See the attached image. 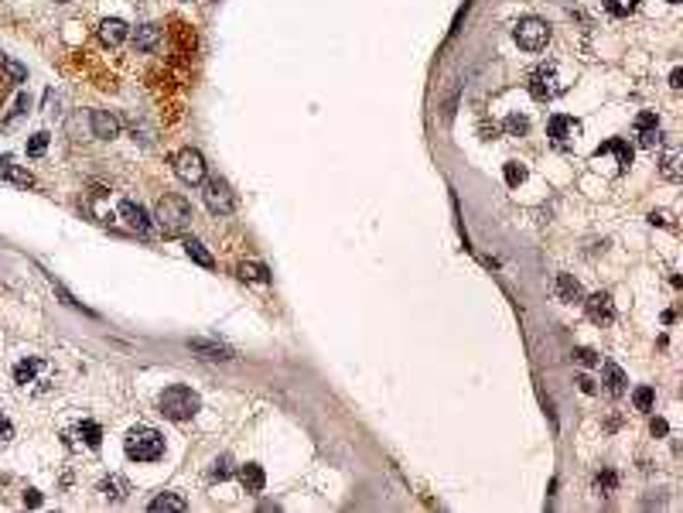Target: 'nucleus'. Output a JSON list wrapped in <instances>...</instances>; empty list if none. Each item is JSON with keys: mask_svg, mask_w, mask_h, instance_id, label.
I'll use <instances>...</instances> for the list:
<instances>
[{"mask_svg": "<svg viewBox=\"0 0 683 513\" xmlns=\"http://www.w3.org/2000/svg\"><path fill=\"white\" fill-rule=\"evenodd\" d=\"M157 407H161V415L171 417V421H188V417L198 415V407H202V400L192 387H168L164 394L157 397Z\"/></svg>", "mask_w": 683, "mask_h": 513, "instance_id": "obj_1", "label": "nucleus"}, {"mask_svg": "<svg viewBox=\"0 0 683 513\" xmlns=\"http://www.w3.org/2000/svg\"><path fill=\"white\" fill-rule=\"evenodd\" d=\"M123 449L134 462H157L164 455V438L154 428H134V432L123 438Z\"/></svg>", "mask_w": 683, "mask_h": 513, "instance_id": "obj_2", "label": "nucleus"}, {"mask_svg": "<svg viewBox=\"0 0 683 513\" xmlns=\"http://www.w3.org/2000/svg\"><path fill=\"white\" fill-rule=\"evenodd\" d=\"M188 222H192V209H188L185 198L164 196L157 202V226H161L164 233H181Z\"/></svg>", "mask_w": 683, "mask_h": 513, "instance_id": "obj_3", "label": "nucleus"}, {"mask_svg": "<svg viewBox=\"0 0 683 513\" xmlns=\"http://www.w3.org/2000/svg\"><path fill=\"white\" fill-rule=\"evenodd\" d=\"M171 168L175 175L185 181V185H202L205 181V158L198 154L195 147H181L175 158H171Z\"/></svg>", "mask_w": 683, "mask_h": 513, "instance_id": "obj_4", "label": "nucleus"}, {"mask_svg": "<svg viewBox=\"0 0 683 513\" xmlns=\"http://www.w3.org/2000/svg\"><path fill=\"white\" fill-rule=\"evenodd\" d=\"M550 38V28H546L540 18H523L516 24V41H520V48H527V52H540Z\"/></svg>", "mask_w": 683, "mask_h": 513, "instance_id": "obj_5", "label": "nucleus"}, {"mask_svg": "<svg viewBox=\"0 0 683 513\" xmlns=\"http://www.w3.org/2000/svg\"><path fill=\"white\" fill-rule=\"evenodd\" d=\"M205 205H209L212 213H219V216H229L236 209V196L229 192L226 181H209V185H205Z\"/></svg>", "mask_w": 683, "mask_h": 513, "instance_id": "obj_6", "label": "nucleus"}, {"mask_svg": "<svg viewBox=\"0 0 683 513\" xmlns=\"http://www.w3.org/2000/svg\"><path fill=\"white\" fill-rule=\"evenodd\" d=\"M45 373H48L45 359H38V356H28V359H21L18 366H14V383L28 390V387H35V383H45Z\"/></svg>", "mask_w": 683, "mask_h": 513, "instance_id": "obj_7", "label": "nucleus"}, {"mask_svg": "<svg viewBox=\"0 0 683 513\" xmlns=\"http://www.w3.org/2000/svg\"><path fill=\"white\" fill-rule=\"evenodd\" d=\"M561 93V82H557V72L553 69H536L533 76H529V96L533 99H553Z\"/></svg>", "mask_w": 683, "mask_h": 513, "instance_id": "obj_8", "label": "nucleus"}, {"mask_svg": "<svg viewBox=\"0 0 683 513\" xmlns=\"http://www.w3.org/2000/svg\"><path fill=\"white\" fill-rule=\"evenodd\" d=\"M550 137H553V144H570V140L581 134V127H578V120L574 117H564V113H557V117H550Z\"/></svg>", "mask_w": 683, "mask_h": 513, "instance_id": "obj_9", "label": "nucleus"}, {"mask_svg": "<svg viewBox=\"0 0 683 513\" xmlns=\"http://www.w3.org/2000/svg\"><path fill=\"white\" fill-rule=\"evenodd\" d=\"M585 308H587V315H591V322H598V325H608V322L615 318V305H612V298H608L605 291L587 298Z\"/></svg>", "mask_w": 683, "mask_h": 513, "instance_id": "obj_10", "label": "nucleus"}, {"mask_svg": "<svg viewBox=\"0 0 683 513\" xmlns=\"http://www.w3.org/2000/svg\"><path fill=\"white\" fill-rule=\"evenodd\" d=\"M89 123H93V134L99 140H113L120 134V120L113 113H106V110H93L89 113Z\"/></svg>", "mask_w": 683, "mask_h": 513, "instance_id": "obj_11", "label": "nucleus"}, {"mask_svg": "<svg viewBox=\"0 0 683 513\" xmlns=\"http://www.w3.org/2000/svg\"><path fill=\"white\" fill-rule=\"evenodd\" d=\"M120 216L127 219V226L137 230V233H147V230H151V216H147V209H144V205H137V202H120Z\"/></svg>", "mask_w": 683, "mask_h": 513, "instance_id": "obj_12", "label": "nucleus"}, {"mask_svg": "<svg viewBox=\"0 0 683 513\" xmlns=\"http://www.w3.org/2000/svg\"><path fill=\"white\" fill-rule=\"evenodd\" d=\"M598 154H615V158H619V171H625V168L632 164V147H629V144H625L622 137L605 140V144H602V147L595 151V158H598Z\"/></svg>", "mask_w": 683, "mask_h": 513, "instance_id": "obj_13", "label": "nucleus"}, {"mask_svg": "<svg viewBox=\"0 0 683 513\" xmlns=\"http://www.w3.org/2000/svg\"><path fill=\"white\" fill-rule=\"evenodd\" d=\"M239 483H243V490H246V493H263V486H267V475H263V469H260V466L246 462V466L239 469Z\"/></svg>", "mask_w": 683, "mask_h": 513, "instance_id": "obj_14", "label": "nucleus"}, {"mask_svg": "<svg viewBox=\"0 0 683 513\" xmlns=\"http://www.w3.org/2000/svg\"><path fill=\"white\" fill-rule=\"evenodd\" d=\"M557 295H561V301H567V305H581V301H585L581 284L570 274H557Z\"/></svg>", "mask_w": 683, "mask_h": 513, "instance_id": "obj_15", "label": "nucleus"}, {"mask_svg": "<svg viewBox=\"0 0 683 513\" xmlns=\"http://www.w3.org/2000/svg\"><path fill=\"white\" fill-rule=\"evenodd\" d=\"M188 349L202 353L205 359H233V356H236L229 346H222V342H205V339H192V342H188Z\"/></svg>", "mask_w": 683, "mask_h": 513, "instance_id": "obj_16", "label": "nucleus"}, {"mask_svg": "<svg viewBox=\"0 0 683 513\" xmlns=\"http://www.w3.org/2000/svg\"><path fill=\"white\" fill-rule=\"evenodd\" d=\"M0 181H11V185H18V188H31V185H35L31 171H24L21 164H11V161L0 164Z\"/></svg>", "mask_w": 683, "mask_h": 513, "instance_id": "obj_17", "label": "nucleus"}, {"mask_svg": "<svg viewBox=\"0 0 683 513\" xmlns=\"http://www.w3.org/2000/svg\"><path fill=\"white\" fill-rule=\"evenodd\" d=\"M123 38H127V24H123L120 18H110V21L99 24V41H103V45L113 48V45H120Z\"/></svg>", "mask_w": 683, "mask_h": 513, "instance_id": "obj_18", "label": "nucleus"}, {"mask_svg": "<svg viewBox=\"0 0 683 513\" xmlns=\"http://www.w3.org/2000/svg\"><path fill=\"white\" fill-rule=\"evenodd\" d=\"M157 41H161V28H157V24H140V28H137L134 45L140 48V52H151Z\"/></svg>", "mask_w": 683, "mask_h": 513, "instance_id": "obj_19", "label": "nucleus"}, {"mask_svg": "<svg viewBox=\"0 0 683 513\" xmlns=\"http://www.w3.org/2000/svg\"><path fill=\"white\" fill-rule=\"evenodd\" d=\"M181 510H188V503H185L181 496H175V493L157 496L154 503H151V513H181Z\"/></svg>", "mask_w": 683, "mask_h": 513, "instance_id": "obj_20", "label": "nucleus"}, {"mask_svg": "<svg viewBox=\"0 0 683 513\" xmlns=\"http://www.w3.org/2000/svg\"><path fill=\"white\" fill-rule=\"evenodd\" d=\"M625 373H622V366H615V363H605V387H608V394H622L625 390Z\"/></svg>", "mask_w": 683, "mask_h": 513, "instance_id": "obj_21", "label": "nucleus"}, {"mask_svg": "<svg viewBox=\"0 0 683 513\" xmlns=\"http://www.w3.org/2000/svg\"><path fill=\"white\" fill-rule=\"evenodd\" d=\"M185 254L192 256L195 264H202V267H212V264H215V260H212V254H209V250H205V247H202L198 239H192V237L185 239Z\"/></svg>", "mask_w": 683, "mask_h": 513, "instance_id": "obj_22", "label": "nucleus"}, {"mask_svg": "<svg viewBox=\"0 0 683 513\" xmlns=\"http://www.w3.org/2000/svg\"><path fill=\"white\" fill-rule=\"evenodd\" d=\"M127 479H120V475H110L106 483H103V493H106V500H123L127 496Z\"/></svg>", "mask_w": 683, "mask_h": 513, "instance_id": "obj_23", "label": "nucleus"}, {"mask_svg": "<svg viewBox=\"0 0 683 513\" xmlns=\"http://www.w3.org/2000/svg\"><path fill=\"white\" fill-rule=\"evenodd\" d=\"M79 434L86 438L89 449H99V441H103V432H99V424H93V421H82V424H79Z\"/></svg>", "mask_w": 683, "mask_h": 513, "instance_id": "obj_24", "label": "nucleus"}, {"mask_svg": "<svg viewBox=\"0 0 683 513\" xmlns=\"http://www.w3.org/2000/svg\"><path fill=\"white\" fill-rule=\"evenodd\" d=\"M239 277L243 281H267V267L263 264H239Z\"/></svg>", "mask_w": 683, "mask_h": 513, "instance_id": "obj_25", "label": "nucleus"}, {"mask_svg": "<svg viewBox=\"0 0 683 513\" xmlns=\"http://www.w3.org/2000/svg\"><path fill=\"white\" fill-rule=\"evenodd\" d=\"M595 486H598V493L612 496V493H615V486H619V479H615V473H612V469H605V473H598Z\"/></svg>", "mask_w": 683, "mask_h": 513, "instance_id": "obj_26", "label": "nucleus"}, {"mask_svg": "<svg viewBox=\"0 0 683 513\" xmlns=\"http://www.w3.org/2000/svg\"><path fill=\"white\" fill-rule=\"evenodd\" d=\"M506 130L512 134V137H520V134H527L529 130V120L523 117V113H512V117L506 120Z\"/></svg>", "mask_w": 683, "mask_h": 513, "instance_id": "obj_27", "label": "nucleus"}, {"mask_svg": "<svg viewBox=\"0 0 683 513\" xmlns=\"http://www.w3.org/2000/svg\"><path fill=\"white\" fill-rule=\"evenodd\" d=\"M632 400H636V407H639V411H653V387H636Z\"/></svg>", "mask_w": 683, "mask_h": 513, "instance_id": "obj_28", "label": "nucleus"}, {"mask_svg": "<svg viewBox=\"0 0 683 513\" xmlns=\"http://www.w3.org/2000/svg\"><path fill=\"white\" fill-rule=\"evenodd\" d=\"M677 161H680V154H677V151H670V154L663 158V175L673 178V181L680 178V164H677Z\"/></svg>", "mask_w": 683, "mask_h": 513, "instance_id": "obj_29", "label": "nucleus"}, {"mask_svg": "<svg viewBox=\"0 0 683 513\" xmlns=\"http://www.w3.org/2000/svg\"><path fill=\"white\" fill-rule=\"evenodd\" d=\"M660 140H663L660 127H645V130H639V144H643V147H656Z\"/></svg>", "mask_w": 683, "mask_h": 513, "instance_id": "obj_30", "label": "nucleus"}, {"mask_svg": "<svg viewBox=\"0 0 683 513\" xmlns=\"http://www.w3.org/2000/svg\"><path fill=\"white\" fill-rule=\"evenodd\" d=\"M45 147H48V134H35V137L28 140V154H31V158L45 154Z\"/></svg>", "mask_w": 683, "mask_h": 513, "instance_id": "obj_31", "label": "nucleus"}, {"mask_svg": "<svg viewBox=\"0 0 683 513\" xmlns=\"http://www.w3.org/2000/svg\"><path fill=\"white\" fill-rule=\"evenodd\" d=\"M523 178H527V168H523V164H516V161H509V164H506V181H509V185H520Z\"/></svg>", "mask_w": 683, "mask_h": 513, "instance_id": "obj_32", "label": "nucleus"}, {"mask_svg": "<svg viewBox=\"0 0 683 513\" xmlns=\"http://www.w3.org/2000/svg\"><path fill=\"white\" fill-rule=\"evenodd\" d=\"M574 359H578L581 366H598V363H602L595 349H578V353H574Z\"/></svg>", "mask_w": 683, "mask_h": 513, "instance_id": "obj_33", "label": "nucleus"}, {"mask_svg": "<svg viewBox=\"0 0 683 513\" xmlns=\"http://www.w3.org/2000/svg\"><path fill=\"white\" fill-rule=\"evenodd\" d=\"M11 438H14V424H11L7 417L0 415V449H4V445H7Z\"/></svg>", "mask_w": 683, "mask_h": 513, "instance_id": "obj_34", "label": "nucleus"}, {"mask_svg": "<svg viewBox=\"0 0 683 513\" xmlns=\"http://www.w3.org/2000/svg\"><path fill=\"white\" fill-rule=\"evenodd\" d=\"M229 475V458L222 455V458H215V466H212V479H226Z\"/></svg>", "mask_w": 683, "mask_h": 513, "instance_id": "obj_35", "label": "nucleus"}, {"mask_svg": "<svg viewBox=\"0 0 683 513\" xmlns=\"http://www.w3.org/2000/svg\"><path fill=\"white\" fill-rule=\"evenodd\" d=\"M636 127H639V130H645V127H660V120H656V113H639V117H636Z\"/></svg>", "mask_w": 683, "mask_h": 513, "instance_id": "obj_36", "label": "nucleus"}, {"mask_svg": "<svg viewBox=\"0 0 683 513\" xmlns=\"http://www.w3.org/2000/svg\"><path fill=\"white\" fill-rule=\"evenodd\" d=\"M24 503H28V507H41L38 490H28V493H24Z\"/></svg>", "mask_w": 683, "mask_h": 513, "instance_id": "obj_37", "label": "nucleus"}, {"mask_svg": "<svg viewBox=\"0 0 683 513\" xmlns=\"http://www.w3.org/2000/svg\"><path fill=\"white\" fill-rule=\"evenodd\" d=\"M670 428H666V421L663 417H653V434H666Z\"/></svg>", "mask_w": 683, "mask_h": 513, "instance_id": "obj_38", "label": "nucleus"}, {"mask_svg": "<svg viewBox=\"0 0 683 513\" xmlns=\"http://www.w3.org/2000/svg\"><path fill=\"white\" fill-rule=\"evenodd\" d=\"M683 72H680V69H673V72H670V86H673V89H680V86H683Z\"/></svg>", "mask_w": 683, "mask_h": 513, "instance_id": "obj_39", "label": "nucleus"}, {"mask_svg": "<svg viewBox=\"0 0 683 513\" xmlns=\"http://www.w3.org/2000/svg\"><path fill=\"white\" fill-rule=\"evenodd\" d=\"M7 72H11L14 79H24V69H21V65H14V62H7Z\"/></svg>", "mask_w": 683, "mask_h": 513, "instance_id": "obj_40", "label": "nucleus"}, {"mask_svg": "<svg viewBox=\"0 0 683 513\" xmlns=\"http://www.w3.org/2000/svg\"><path fill=\"white\" fill-rule=\"evenodd\" d=\"M578 383H581V390H585V394H595V383H591V380H587V376H581V380H578Z\"/></svg>", "mask_w": 683, "mask_h": 513, "instance_id": "obj_41", "label": "nucleus"}, {"mask_svg": "<svg viewBox=\"0 0 683 513\" xmlns=\"http://www.w3.org/2000/svg\"><path fill=\"white\" fill-rule=\"evenodd\" d=\"M608 11H612V14H625V7L619 0H608Z\"/></svg>", "mask_w": 683, "mask_h": 513, "instance_id": "obj_42", "label": "nucleus"}, {"mask_svg": "<svg viewBox=\"0 0 683 513\" xmlns=\"http://www.w3.org/2000/svg\"><path fill=\"white\" fill-rule=\"evenodd\" d=\"M670 4H680V0H670Z\"/></svg>", "mask_w": 683, "mask_h": 513, "instance_id": "obj_43", "label": "nucleus"}, {"mask_svg": "<svg viewBox=\"0 0 683 513\" xmlns=\"http://www.w3.org/2000/svg\"><path fill=\"white\" fill-rule=\"evenodd\" d=\"M55 4H65V0H55Z\"/></svg>", "mask_w": 683, "mask_h": 513, "instance_id": "obj_44", "label": "nucleus"}]
</instances>
